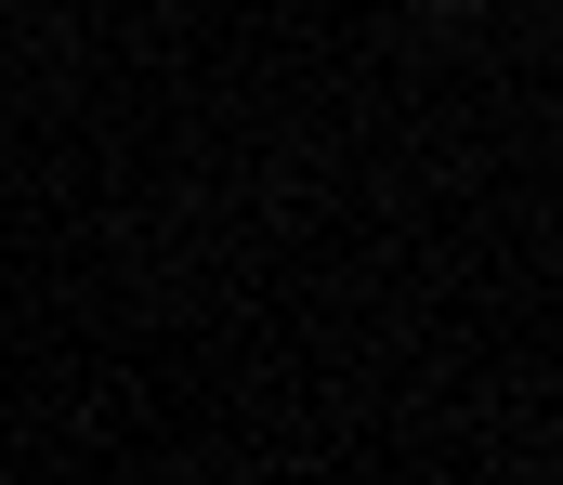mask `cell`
Instances as JSON below:
<instances>
[{"instance_id": "cell-1", "label": "cell", "mask_w": 563, "mask_h": 485, "mask_svg": "<svg viewBox=\"0 0 563 485\" xmlns=\"http://www.w3.org/2000/svg\"><path fill=\"white\" fill-rule=\"evenodd\" d=\"M432 13H485V0H432Z\"/></svg>"}]
</instances>
